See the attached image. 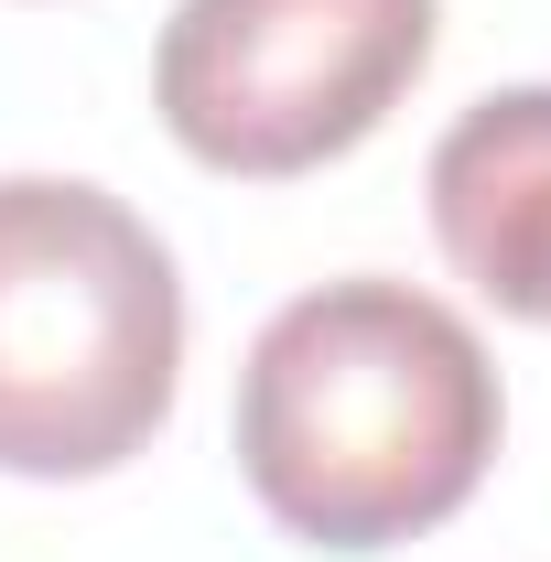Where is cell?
I'll list each match as a JSON object with an SVG mask.
<instances>
[{"label": "cell", "mask_w": 551, "mask_h": 562, "mask_svg": "<svg viewBox=\"0 0 551 562\" xmlns=\"http://www.w3.org/2000/svg\"><path fill=\"white\" fill-rule=\"evenodd\" d=\"M497 368L412 281H325L281 303L238 368V476L314 552H401L497 465Z\"/></svg>", "instance_id": "cell-1"}, {"label": "cell", "mask_w": 551, "mask_h": 562, "mask_svg": "<svg viewBox=\"0 0 551 562\" xmlns=\"http://www.w3.org/2000/svg\"><path fill=\"white\" fill-rule=\"evenodd\" d=\"M184 281L120 195L0 173V476H109L173 412Z\"/></svg>", "instance_id": "cell-2"}, {"label": "cell", "mask_w": 551, "mask_h": 562, "mask_svg": "<svg viewBox=\"0 0 551 562\" xmlns=\"http://www.w3.org/2000/svg\"><path fill=\"white\" fill-rule=\"evenodd\" d=\"M432 66V0H184L151 109L206 173L281 184L379 131Z\"/></svg>", "instance_id": "cell-3"}, {"label": "cell", "mask_w": 551, "mask_h": 562, "mask_svg": "<svg viewBox=\"0 0 551 562\" xmlns=\"http://www.w3.org/2000/svg\"><path fill=\"white\" fill-rule=\"evenodd\" d=\"M432 238L497 314L551 325V87H497L432 140Z\"/></svg>", "instance_id": "cell-4"}]
</instances>
